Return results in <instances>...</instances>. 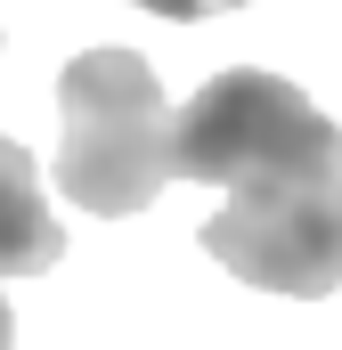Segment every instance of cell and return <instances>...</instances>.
Segmentation results:
<instances>
[{
    "label": "cell",
    "instance_id": "6da1fadb",
    "mask_svg": "<svg viewBox=\"0 0 342 350\" xmlns=\"http://www.w3.org/2000/svg\"><path fill=\"white\" fill-rule=\"evenodd\" d=\"M171 179L228 187L204 253L261 293L318 301L342 285V131L261 66H228L179 106Z\"/></svg>",
    "mask_w": 342,
    "mask_h": 350
},
{
    "label": "cell",
    "instance_id": "7a4b0ae2",
    "mask_svg": "<svg viewBox=\"0 0 342 350\" xmlns=\"http://www.w3.org/2000/svg\"><path fill=\"white\" fill-rule=\"evenodd\" d=\"M171 114L163 82L131 49H82L57 74V196L98 220H131L171 179Z\"/></svg>",
    "mask_w": 342,
    "mask_h": 350
},
{
    "label": "cell",
    "instance_id": "3957f363",
    "mask_svg": "<svg viewBox=\"0 0 342 350\" xmlns=\"http://www.w3.org/2000/svg\"><path fill=\"white\" fill-rule=\"evenodd\" d=\"M66 261V228L41 196V163L0 139V277H41Z\"/></svg>",
    "mask_w": 342,
    "mask_h": 350
},
{
    "label": "cell",
    "instance_id": "277c9868",
    "mask_svg": "<svg viewBox=\"0 0 342 350\" xmlns=\"http://www.w3.org/2000/svg\"><path fill=\"white\" fill-rule=\"evenodd\" d=\"M131 8H155V16H179V25H196V16H220V8H237V0H131Z\"/></svg>",
    "mask_w": 342,
    "mask_h": 350
},
{
    "label": "cell",
    "instance_id": "5b68a950",
    "mask_svg": "<svg viewBox=\"0 0 342 350\" xmlns=\"http://www.w3.org/2000/svg\"><path fill=\"white\" fill-rule=\"evenodd\" d=\"M8 334H16V318H8V301H0V350H8Z\"/></svg>",
    "mask_w": 342,
    "mask_h": 350
}]
</instances>
